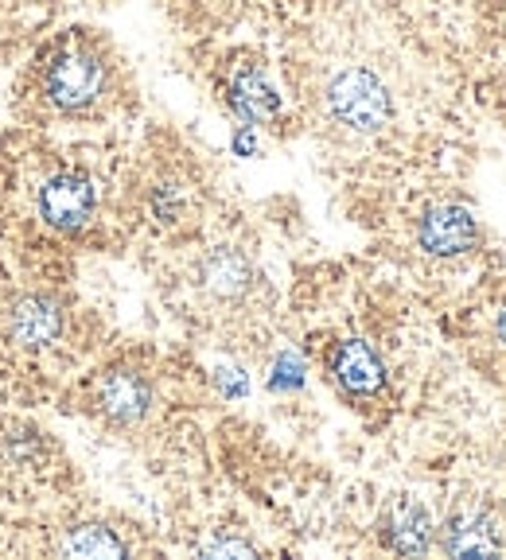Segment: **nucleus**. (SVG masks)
Listing matches in <instances>:
<instances>
[{"instance_id":"6e6552de","label":"nucleus","mask_w":506,"mask_h":560,"mask_svg":"<svg viewBox=\"0 0 506 560\" xmlns=\"http://www.w3.org/2000/svg\"><path fill=\"white\" fill-rule=\"evenodd\" d=\"M230 105L246 121H269V117H277L281 98L273 94V86L265 82V74L250 67L234 74V82H230Z\"/></svg>"},{"instance_id":"39448f33","label":"nucleus","mask_w":506,"mask_h":560,"mask_svg":"<svg viewBox=\"0 0 506 560\" xmlns=\"http://www.w3.org/2000/svg\"><path fill=\"white\" fill-rule=\"evenodd\" d=\"M59 327H63V312L47 296H28L8 315V335H12L16 347L24 350H39L47 347V343H55Z\"/></svg>"},{"instance_id":"f8f14e48","label":"nucleus","mask_w":506,"mask_h":560,"mask_svg":"<svg viewBox=\"0 0 506 560\" xmlns=\"http://www.w3.org/2000/svg\"><path fill=\"white\" fill-rule=\"evenodd\" d=\"M63 553L67 557H125V545L106 525H78V529H71Z\"/></svg>"},{"instance_id":"ddd939ff","label":"nucleus","mask_w":506,"mask_h":560,"mask_svg":"<svg viewBox=\"0 0 506 560\" xmlns=\"http://www.w3.org/2000/svg\"><path fill=\"white\" fill-rule=\"evenodd\" d=\"M203 553H207V557H250L253 549L246 541H215V545H207Z\"/></svg>"},{"instance_id":"f03ea898","label":"nucleus","mask_w":506,"mask_h":560,"mask_svg":"<svg viewBox=\"0 0 506 560\" xmlns=\"http://www.w3.org/2000/svg\"><path fill=\"white\" fill-rule=\"evenodd\" d=\"M327 117L351 133H382L394 121V94L370 67H343L324 86Z\"/></svg>"},{"instance_id":"0eeeda50","label":"nucleus","mask_w":506,"mask_h":560,"mask_svg":"<svg viewBox=\"0 0 506 560\" xmlns=\"http://www.w3.org/2000/svg\"><path fill=\"white\" fill-rule=\"evenodd\" d=\"M98 401L113 424H137L152 405V393H148L145 378H137V374H109Z\"/></svg>"},{"instance_id":"9b49d317","label":"nucleus","mask_w":506,"mask_h":560,"mask_svg":"<svg viewBox=\"0 0 506 560\" xmlns=\"http://www.w3.org/2000/svg\"><path fill=\"white\" fill-rule=\"evenodd\" d=\"M429 518L421 506H401L390 522V545L398 553H425L429 549Z\"/></svg>"},{"instance_id":"4468645a","label":"nucleus","mask_w":506,"mask_h":560,"mask_svg":"<svg viewBox=\"0 0 506 560\" xmlns=\"http://www.w3.org/2000/svg\"><path fill=\"white\" fill-rule=\"evenodd\" d=\"M495 331H499V339H503V347H506V308L499 312V319H495Z\"/></svg>"},{"instance_id":"f257e3e1","label":"nucleus","mask_w":506,"mask_h":560,"mask_svg":"<svg viewBox=\"0 0 506 560\" xmlns=\"http://www.w3.org/2000/svg\"><path fill=\"white\" fill-rule=\"evenodd\" d=\"M109 94V63L90 43H63L39 70V98L63 117L90 113Z\"/></svg>"},{"instance_id":"9d476101","label":"nucleus","mask_w":506,"mask_h":560,"mask_svg":"<svg viewBox=\"0 0 506 560\" xmlns=\"http://www.w3.org/2000/svg\"><path fill=\"white\" fill-rule=\"evenodd\" d=\"M444 545H448L452 557H491V553L503 549L499 529H495L491 518H483V514L460 518V522L448 529V541Z\"/></svg>"},{"instance_id":"20e7f679","label":"nucleus","mask_w":506,"mask_h":560,"mask_svg":"<svg viewBox=\"0 0 506 560\" xmlns=\"http://www.w3.org/2000/svg\"><path fill=\"white\" fill-rule=\"evenodd\" d=\"M475 238H479V230H475L471 210L452 207V203L429 210L421 218V230H417L421 249L433 253V257H460V253H468L471 245H475Z\"/></svg>"},{"instance_id":"423d86ee","label":"nucleus","mask_w":506,"mask_h":560,"mask_svg":"<svg viewBox=\"0 0 506 560\" xmlns=\"http://www.w3.org/2000/svg\"><path fill=\"white\" fill-rule=\"evenodd\" d=\"M331 370H335V382L343 385L347 393H359V397L378 393L382 382H386L378 354L366 347V343H359V339H351V343H343V347L335 350Z\"/></svg>"},{"instance_id":"1a4fd4ad","label":"nucleus","mask_w":506,"mask_h":560,"mask_svg":"<svg viewBox=\"0 0 506 560\" xmlns=\"http://www.w3.org/2000/svg\"><path fill=\"white\" fill-rule=\"evenodd\" d=\"M253 280V269L250 261L238 253V249H218L211 253L207 261H203V284L215 292V296H242L246 288H250Z\"/></svg>"},{"instance_id":"7ed1b4c3","label":"nucleus","mask_w":506,"mask_h":560,"mask_svg":"<svg viewBox=\"0 0 506 560\" xmlns=\"http://www.w3.org/2000/svg\"><path fill=\"white\" fill-rule=\"evenodd\" d=\"M39 214L55 226V230H78L90 222L94 214V183L78 172L51 175L39 191Z\"/></svg>"}]
</instances>
